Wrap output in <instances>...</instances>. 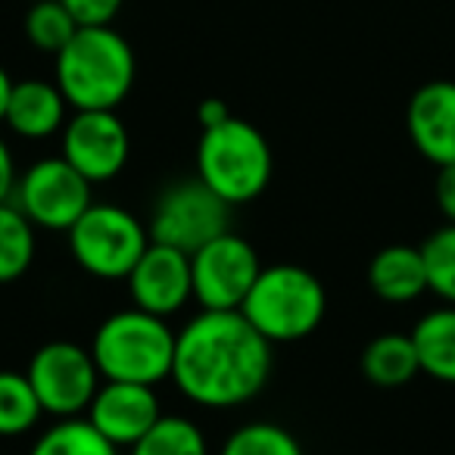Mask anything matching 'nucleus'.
<instances>
[{
    "mask_svg": "<svg viewBox=\"0 0 455 455\" xmlns=\"http://www.w3.org/2000/svg\"><path fill=\"white\" fill-rule=\"evenodd\" d=\"M225 119H231V109L221 97H206V100L196 107V122H200V132L203 128H212V125H221Z\"/></svg>",
    "mask_w": 455,
    "mask_h": 455,
    "instance_id": "obj_29",
    "label": "nucleus"
},
{
    "mask_svg": "<svg viewBox=\"0 0 455 455\" xmlns=\"http://www.w3.org/2000/svg\"><path fill=\"white\" fill-rule=\"evenodd\" d=\"M359 368L368 384L378 387V390H399L421 374V362H418L411 334H399V331H387V334L368 340L365 349H362Z\"/></svg>",
    "mask_w": 455,
    "mask_h": 455,
    "instance_id": "obj_17",
    "label": "nucleus"
},
{
    "mask_svg": "<svg viewBox=\"0 0 455 455\" xmlns=\"http://www.w3.org/2000/svg\"><path fill=\"white\" fill-rule=\"evenodd\" d=\"M275 175V153L268 138L250 122L225 119L203 128L196 140V178L212 188L228 206H243L266 194Z\"/></svg>",
    "mask_w": 455,
    "mask_h": 455,
    "instance_id": "obj_4",
    "label": "nucleus"
},
{
    "mask_svg": "<svg viewBox=\"0 0 455 455\" xmlns=\"http://www.w3.org/2000/svg\"><path fill=\"white\" fill-rule=\"evenodd\" d=\"M10 91H13V78L7 76V69L0 66V125H4V116H7Z\"/></svg>",
    "mask_w": 455,
    "mask_h": 455,
    "instance_id": "obj_30",
    "label": "nucleus"
},
{
    "mask_svg": "<svg viewBox=\"0 0 455 455\" xmlns=\"http://www.w3.org/2000/svg\"><path fill=\"white\" fill-rule=\"evenodd\" d=\"M219 455H306L297 434L275 421H247L225 436Z\"/></svg>",
    "mask_w": 455,
    "mask_h": 455,
    "instance_id": "obj_23",
    "label": "nucleus"
},
{
    "mask_svg": "<svg viewBox=\"0 0 455 455\" xmlns=\"http://www.w3.org/2000/svg\"><path fill=\"white\" fill-rule=\"evenodd\" d=\"M409 140L430 165L455 163V82L436 78L409 97L405 107Z\"/></svg>",
    "mask_w": 455,
    "mask_h": 455,
    "instance_id": "obj_14",
    "label": "nucleus"
},
{
    "mask_svg": "<svg viewBox=\"0 0 455 455\" xmlns=\"http://www.w3.org/2000/svg\"><path fill=\"white\" fill-rule=\"evenodd\" d=\"M150 241L196 253L203 243L231 231V206L200 178H181L156 196L147 221Z\"/></svg>",
    "mask_w": 455,
    "mask_h": 455,
    "instance_id": "obj_7",
    "label": "nucleus"
},
{
    "mask_svg": "<svg viewBox=\"0 0 455 455\" xmlns=\"http://www.w3.org/2000/svg\"><path fill=\"white\" fill-rule=\"evenodd\" d=\"M66 237L76 266L100 281H125L134 262L150 247L144 221L116 203H91Z\"/></svg>",
    "mask_w": 455,
    "mask_h": 455,
    "instance_id": "obj_6",
    "label": "nucleus"
},
{
    "mask_svg": "<svg viewBox=\"0 0 455 455\" xmlns=\"http://www.w3.org/2000/svg\"><path fill=\"white\" fill-rule=\"evenodd\" d=\"M368 287L384 303H415L421 293L430 291L421 247L390 243V247L378 250L371 256V262H368Z\"/></svg>",
    "mask_w": 455,
    "mask_h": 455,
    "instance_id": "obj_16",
    "label": "nucleus"
},
{
    "mask_svg": "<svg viewBox=\"0 0 455 455\" xmlns=\"http://www.w3.org/2000/svg\"><path fill=\"white\" fill-rule=\"evenodd\" d=\"M69 100L57 82L26 78V82H13L4 125L22 140H47L63 132V125L69 122Z\"/></svg>",
    "mask_w": 455,
    "mask_h": 455,
    "instance_id": "obj_15",
    "label": "nucleus"
},
{
    "mask_svg": "<svg viewBox=\"0 0 455 455\" xmlns=\"http://www.w3.org/2000/svg\"><path fill=\"white\" fill-rule=\"evenodd\" d=\"M41 409L51 418H82L103 384L91 349L69 340H51L28 359L26 368Z\"/></svg>",
    "mask_w": 455,
    "mask_h": 455,
    "instance_id": "obj_9",
    "label": "nucleus"
},
{
    "mask_svg": "<svg viewBox=\"0 0 455 455\" xmlns=\"http://www.w3.org/2000/svg\"><path fill=\"white\" fill-rule=\"evenodd\" d=\"M175 334L178 331L169 328V318L132 306L103 318L88 349L103 380L156 387L172 378Z\"/></svg>",
    "mask_w": 455,
    "mask_h": 455,
    "instance_id": "obj_3",
    "label": "nucleus"
},
{
    "mask_svg": "<svg viewBox=\"0 0 455 455\" xmlns=\"http://www.w3.org/2000/svg\"><path fill=\"white\" fill-rule=\"evenodd\" d=\"M122 449L113 446L88 418H57L38 440L32 443L28 455H119Z\"/></svg>",
    "mask_w": 455,
    "mask_h": 455,
    "instance_id": "obj_20",
    "label": "nucleus"
},
{
    "mask_svg": "<svg viewBox=\"0 0 455 455\" xmlns=\"http://www.w3.org/2000/svg\"><path fill=\"white\" fill-rule=\"evenodd\" d=\"M128 297L134 309L150 315L172 318L194 303V278H190V256L175 247L150 241L134 268L125 278Z\"/></svg>",
    "mask_w": 455,
    "mask_h": 455,
    "instance_id": "obj_12",
    "label": "nucleus"
},
{
    "mask_svg": "<svg viewBox=\"0 0 455 455\" xmlns=\"http://www.w3.org/2000/svg\"><path fill=\"white\" fill-rule=\"evenodd\" d=\"M259 272L262 262L253 243L235 231H225L215 241L203 243L196 253H190L194 303L212 312L241 309Z\"/></svg>",
    "mask_w": 455,
    "mask_h": 455,
    "instance_id": "obj_8",
    "label": "nucleus"
},
{
    "mask_svg": "<svg viewBox=\"0 0 455 455\" xmlns=\"http://www.w3.org/2000/svg\"><path fill=\"white\" fill-rule=\"evenodd\" d=\"M78 28L82 26L72 20V13L63 7V0H32V7L26 13V38L41 53L57 57Z\"/></svg>",
    "mask_w": 455,
    "mask_h": 455,
    "instance_id": "obj_24",
    "label": "nucleus"
},
{
    "mask_svg": "<svg viewBox=\"0 0 455 455\" xmlns=\"http://www.w3.org/2000/svg\"><path fill=\"white\" fill-rule=\"evenodd\" d=\"M125 0H63L78 26H113Z\"/></svg>",
    "mask_w": 455,
    "mask_h": 455,
    "instance_id": "obj_26",
    "label": "nucleus"
},
{
    "mask_svg": "<svg viewBox=\"0 0 455 455\" xmlns=\"http://www.w3.org/2000/svg\"><path fill=\"white\" fill-rule=\"evenodd\" d=\"M128 455H209V440L196 421L184 415H163Z\"/></svg>",
    "mask_w": 455,
    "mask_h": 455,
    "instance_id": "obj_22",
    "label": "nucleus"
},
{
    "mask_svg": "<svg viewBox=\"0 0 455 455\" xmlns=\"http://www.w3.org/2000/svg\"><path fill=\"white\" fill-rule=\"evenodd\" d=\"M275 371V347L241 309H200L175 334L172 384L200 409H237L259 396Z\"/></svg>",
    "mask_w": 455,
    "mask_h": 455,
    "instance_id": "obj_1",
    "label": "nucleus"
},
{
    "mask_svg": "<svg viewBox=\"0 0 455 455\" xmlns=\"http://www.w3.org/2000/svg\"><path fill=\"white\" fill-rule=\"evenodd\" d=\"M418 349L421 374L443 384H455V306L430 309L409 331Z\"/></svg>",
    "mask_w": 455,
    "mask_h": 455,
    "instance_id": "obj_18",
    "label": "nucleus"
},
{
    "mask_svg": "<svg viewBox=\"0 0 455 455\" xmlns=\"http://www.w3.org/2000/svg\"><path fill=\"white\" fill-rule=\"evenodd\" d=\"M13 203L35 228L69 231L94 203V184L76 172L63 156H44L20 175Z\"/></svg>",
    "mask_w": 455,
    "mask_h": 455,
    "instance_id": "obj_10",
    "label": "nucleus"
},
{
    "mask_svg": "<svg viewBox=\"0 0 455 455\" xmlns=\"http://www.w3.org/2000/svg\"><path fill=\"white\" fill-rule=\"evenodd\" d=\"M241 312L272 347L299 343L322 328L328 315V291L318 275L303 266L293 262L262 266Z\"/></svg>",
    "mask_w": 455,
    "mask_h": 455,
    "instance_id": "obj_5",
    "label": "nucleus"
},
{
    "mask_svg": "<svg viewBox=\"0 0 455 455\" xmlns=\"http://www.w3.org/2000/svg\"><path fill=\"white\" fill-rule=\"evenodd\" d=\"M132 138L116 109H72L60 132V156L91 184L113 181L128 165Z\"/></svg>",
    "mask_w": 455,
    "mask_h": 455,
    "instance_id": "obj_11",
    "label": "nucleus"
},
{
    "mask_svg": "<svg viewBox=\"0 0 455 455\" xmlns=\"http://www.w3.org/2000/svg\"><path fill=\"white\" fill-rule=\"evenodd\" d=\"M53 72L72 109H119L134 88V51L113 26H82L53 57Z\"/></svg>",
    "mask_w": 455,
    "mask_h": 455,
    "instance_id": "obj_2",
    "label": "nucleus"
},
{
    "mask_svg": "<svg viewBox=\"0 0 455 455\" xmlns=\"http://www.w3.org/2000/svg\"><path fill=\"white\" fill-rule=\"evenodd\" d=\"M84 418L113 446L132 449L163 418V409H159L156 387L125 384V380H103L97 387Z\"/></svg>",
    "mask_w": 455,
    "mask_h": 455,
    "instance_id": "obj_13",
    "label": "nucleus"
},
{
    "mask_svg": "<svg viewBox=\"0 0 455 455\" xmlns=\"http://www.w3.org/2000/svg\"><path fill=\"white\" fill-rule=\"evenodd\" d=\"M38 228L13 200L0 203V284H13L32 268L38 253Z\"/></svg>",
    "mask_w": 455,
    "mask_h": 455,
    "instance_id": "obj_19",
    "label": "nucleus"
},
{
    "mask_svg": "<svg viewBox=\"0 0 455 455\" xmlns=\"http://www.w3.org/2000/svg\"><path fill=\"white\" fill-rule=\"evenodd\" d=\"M434 200H436V206H440L443 219L455 225V163L440 165V169H436Z\"/></svg>",
    "mask_w": 455,
    "mask_h": 455,
    "instance_id": "obj_27",
    "label": "nucleus"
},
{
    "mask_svg": "<svg viewBox=\"0 0 455 455\" xmlns=\"http://www.w3.org/2000/svg\"><path fill=\"white\" fill-rule=\"evenodd\" d=\"M16 181H20V172H16L13 150L7 147V140L0 138V203H10V200H13Z\"/></svg>",
    "mask_w": 455,
    "mask_h": 455,
    "instance_id": "obj_28",
    "label": "nucleus"
},
{
    "mask_svg": "<svg viewBox=\"0 0 455 455\" xmlns=\"http://www.w3.org/2000/svg\"><path fill=\"white\" fill-rule=\"evenodd\" d=\"M44 418L41 399L26 371H0V436L13 440L38 427Z\"/></svg>",
    "mask_w": 455,
    "mask_h": 455,
    "instance_id": "obj_21",
    "label": "nucleus"
},
{
    "mask_svg": "<svg viewBox=\"0 0 455 455\" xmlns=\"http://www.w3.org/2000/svg\"><path fill=\"white\" fill-rule=\"evenodd\" d=\"M424 266H427V287L443 303L455 306V225L446 221L421 243Z\"/></svg>",
    "mask_w": 455,
    "mask_h": 455,
    "instance_id": "obj_25",
    "label": "nucleus"
}]
</instances>
